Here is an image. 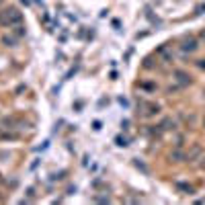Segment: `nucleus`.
<instances>
[{
    "instance_id": "1",
    "label": "nucleus",
    "mask_w": 205,
    "mask_h": 205,
    "mask_svg": "<svg viewBox=\"0 0 205 205\" xmlns=\"http://www.w3.org/2000/svg\"><path fill=\"white\" fill-rule=\"evenodd\" d=\"M117 146H127V144H125V140H121V138H117Z\"/></svg>"
}]
</instances>
